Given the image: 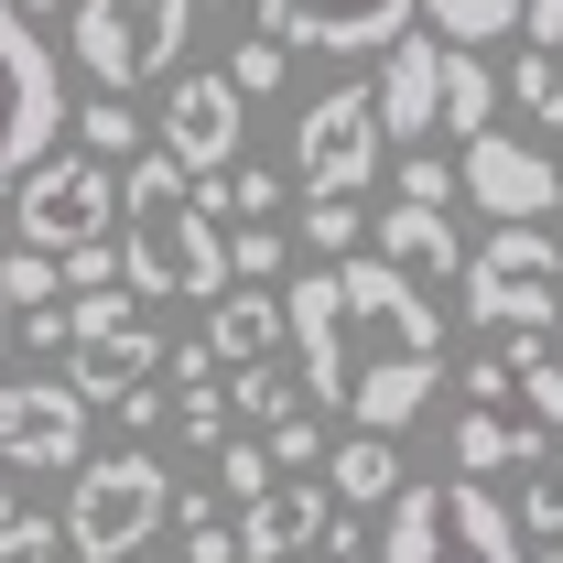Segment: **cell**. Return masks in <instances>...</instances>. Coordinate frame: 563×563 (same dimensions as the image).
I'll list each match as a JSON object with an SVG mask.
<instances>
[{"label":"cell","mask_w":563,"mask_h":563,"mask_svg":"<svg viewBox=\"0 0 563 563\" xmlns=\"http://www.w3.org/2000/svg\"><path fill=\"white\" fill-rule=\"evenodd\" d=\"M217 185H185L163 152L120 174V282L141 303H217L228 292V228Z\"/></svg>","instance_id":"6da1fadb"},{"label":"cell","mask_w":563,"mask_h":563,"mask_svg":"<svg viewBox=\"0 0 563 563\" xmlns=\"http://www.w3.org/2000/svg\"><path fill=\"white\" fill-rule=\"evenodd\" d=\"M185 44H196V0H76L66 11V55L87 66L98 98H131L152 76H174Z\"/></svg>","instance_id":"7a4b0ae2"},{"label":"cell","mask_w":563,"mask_h":563,"mask_svg":"<svg viewBox=\"0 0 563 563\" xmlns=\"http://www.w3.org/2000/svg\"><path fill=\"white\" fill-rule=\"evenodd\" d=\"M163 520H174V477H163L141 444H109L98 466L66 477V520H55V531H66L76 563H131Z\"/></svg>","instance_id":"3957f363"},{"label":"cell","mask_w":563,"mask_h":563,"mask_svg":"<svg viewBox=\"0 0 563 563\" xmlns=\"http://www.w3.org/2000/svg\"><path fill=\"white\" fill-rule=\"evenodd\" d=\"M379 563H531V542H520V520H509L488 488L422 477V488L390 498V542H379Z\"/></svg>","instance_id":"277c9868"},{"label":"cell","mask_w":563,"mask_h":563,"mask_svg":"<svg viewBox=\"0 0 563 563\" xmlns=\"http://www.w3.org/2000/svg\"><path fill=\"white\" fill-rule=\"evenodd\" d=\"M466 314L488 336H542L563 325V239L553 228H488V250H466Z\"/></svg>","instance_id":"5b68a950"},{"label":"cell","mask_w":563,"mask_h":563,"mask_svg":"<svg viewBox=\"0 0 563 563\" xmlns=\"http://www.w3.org/2000/svg\"><path fill=\"white\" fill-rule=\"evenodd\" d=\"M336 272V347H347V379L357 368H379V357H444V314L422 303V282H401L390 261H325Z\"/></svg>","instance_id":"8992f818"},{"label":"cell","mask_w":563,"mask_h":563,"mask_svg":"<svg viewBox=\"0 0 563 563\" xmlns=\"http://www.w3.org/2000/svg\"><path fill=\"white\" fill-rule=\"evenodd\" d=\"M55 131H66V66L33 33V11L0 0V196L55 152Z\"/></svg>","instance_id":"52a82bcc"},{"label":"cell","mask_w":563,"mask_h":563,"mask_svg":"<svg viewBox=\"0 0 563 563\" xmlns=\"http://www.w3.org/2000/svg\"><path fill=\"white\" fill-rule=\"evenodd\" d=\"M109 228H120V174L87 163V152H44V163L11 185V239L44 250V261H66V250L109 239Z\"/></svg>","instance_id":"ba28073f"},{"label":"cell","mask_w":563,"mask_h":563,"mask_svg":"<svg viewBox=\"0 0 563 563\" xmlns=\"http://www.w3.org/2000/svg\"><path fill=\"white\" fill-rule=\"evenodd\" d=\"M379 109H368V87H325L314 109H303V131H292V185L314 196V207H357L368 196V174H379Z\"/></svg>","instance_id":"9c48e42d"},{"label":"cell","mask_w":563,"mask_h":563,"mask_svg":"<svg viewBox=\"0 0 563 563\" xmlns=\"http://www.w3.org/2000/svg\"><path fill=\"white\" fill-rule=\"evenodd\" d=\"M455 196H466L477 217H498V228H542V217L563 207V174L542 163V141L477 131L466 152H455Z\"/></svg>","instance_id":"30bf717a"},{"label":"cell","mask_w":563,"mask_h":563,"mask_svg":"<svg viewBox=\"0 0 563 563\" xmlns=\"http://www.w3.org/2000/svg\"><path fill=\"white\" fill-rule=\"evenodd\" d=\"M152 152L185 174V185H217L228 163H239V87L207 66H174V98H163V120H152Z\"/></svg>","instance_id":"8fae6325"},{"label":"cell","mask_w":563,"mask_h":563,"mask_svg":"<svg viewBox=\"0 0 563 563\" xmlns=\"http://www.w3.org/2000/svg\"><path fill=\"white\" fill-rule=\"evenodd\" d=\"M0 455H11V477H76L87 466V401L55 368L0 390Z\"/></svg>","instance_id":"7c38bea8"},{"label":"cell","mask_w":563,"mask_h":563,"mask_svg":"<svg viewBox=\"0 0 563 563\" xmlns=\"http://www.w3.org/2000/svg\"><path fill=\"white\" fill-rule=\"evenodd\" d=\"M542 455H553V433L520 412L509 368L477 357V368H466V412H455V477L477 488V477H498V466H542Z\"/></svg>","instance_id":"4fadbf2b"},{"label":"cell","mask_w":563,"mask_h":563,"mask_svg":"<svg viewBox=\"0 0 563 563\" xmlns=\"http://www.w3.org/2000/svg\"><path fill=\"white\" fill-rule=\"evenodd\" d=\"M412 33V0H261V44L282 55H390Z\"/></svg>","instance_id":"5bb4252c"},{"label":"cell","mask_w":563,"mask_h":563,"mask_svg":"<svg viewBox=\"0 0 563 563\" xmlns=\"http://www.w3.org/2000/svg\"><path fill=\"white\" fill-rule=\"evenodd\" d=\"M325 520H336V498L314 488V477H272L228 531H239V563H292V553L325 542Z\"/></svg>","instance_id":"9a60e30c"},{"label":"cell","mask_w":563,"mask_h":563,"mask_svg":"<svg viewBox=\"0 0 563 563\" xmlns=\"http://www.w3.org/2000/svg\"><path fill=\"white\" fill-rule=\"evenodd\" d=\"M55 379H66L76 401H98V412H109L120 390H141V379H163V336H152V314H131V325H109V336H76Z\"/></svg>","instance_id":"2e32d148"},{"label":"cell","mask_w":563,"mask_h":563,"mask_svg":"<svg viewBox=\"0 0 563 563\" xmlns=\"http://www.w3.org/2000/svg\"><path fill=\"white\" fill-rule=\"evenodd\" d=\"M196 347L217 357V379H228V368H272V357H282V292L228 282V292L207 303V336H196Z\"/></svg>","instance_id":"e0dca14e"},{"label":"cell","mask_w":563,"mask_h":563,"mask_svg":"<svg viewBox=\"0 0 563 563\" xmlns=\"http://www.w3.org/2000/svg\"><path fill=\"white\" fill-rule=\"evenodd\" d=\"M433 76H444V44H433V33H401V44L379 55V87H368L379 141H422L433 131Z\"/></svg>","instance_id":"ac0fdd59"},{"label":"cell","mask_w":563,"mask_h":563,"mask_svg":"<svg viewBox=\"0 0 563 563\" xmlns=\"http://www.w3.org/2000/svg\"><path fill=\"white\" fill-rule=\"evenodd\" d=\"M433 390H444V357H379V368H357V379H347L336 412H347L357 433H401Z\"/></svg>","instance_id":"d6986e66"},{"label":"cell","mask_w":563,"mask_h":563,"mask_svg":"<svg viewBox=\"0 0 563 563\" xmlns=\"http://www.w3.org/2000/svg\"><path fill=\"white\" fill-rule=\"evenodd\" d=\"M368 261H390L401 282H455L466 272V239H455V217H433V207H390Z\"/></svg>","instance_id":"ffe728a7"},{"label":"cell","mask_w":563,"mask_h":563,"mask_svg":"<svg viewBox=\"0 0 563 563\" xmlns=\"http://www.w3.org/2000/svg\"><path fill=\"white\" fill-rule=\"evenodd\" d=\"M433 131H455V141L498 131V76H488V55L444 44V76H433Z\"/></svg>","instance_id":"44dd1931"},{"label":"cell","mask_w":563,"mask_h":563,"mask_svg":"<svg viewBox=\"0 0 563 563\" xmlns=\"http://www.w3.org/2000/svg\"><path fill=\"white\" fill-rule=\"evenodd\" d=\"M325 498H347V509H379V498H401V444L390 433H347L336 455H325Z\"/></svg>","instance_id":"7402d4cb"},{"label":"cell","mask_w":563,"mask_h":563,"mask_svg":"<svg viewBox=\"0 0 563 563\" xmlns=\"http://www.w3.org/2000/svg\"><path fill=\"white\" fill-rule=\"evenodd\" d=\"M66 131H76V152H87V163H109V174H131L141 141H152L131 109H120V98H87V109H66Z\"/></svg>","instance_id":"603a6c76"},{"label":"cell","mask_w":563,"mask_h":563,"mask_svg":"<svg viewBox=\"0 0 563 563\" xmlns=\"http://www.w3.org/2000/svg\"><path fill=\"white\" fill-rule=\"evenodd\" d=\"M412 11H433V44H498V33H520V0H412Z\"/></svg>","instance_id":"cb8c5ba5"},{"label":"cell","mask_w":563,"mask_h":563,"mask_svg":"<svg viewBox=\"0 0 563 563\" xmlns=\"http://www.w3.org/2000/svg\"><path fill=\"white\" fill-rule=\"evenodd\" d=\"M228 401H239V412L272 433V422L303 412V379H282V357H272V368H228Z\"/></svg>","instance_id":"d4e9b609"},{"label":"cell","mask_w":563,"mask_h":563,"mask_svg":"<svg viewBox=\"0 0 563 563\" xmlns=\"http://www.w3.org/2000/svg\"><path fill=\"white\" fill-rule=\"evenodd\" d=\"M217 207L250 217V228H282V174L272 163H228V174H217Z\"/></svg>","instance_id":"484cf974"},{"label":"cell","mask_w":563,"mask_h":563,"mask_svg":"<svg viewBox=\"0 0 563 563\" xmlns=\"http://www.w3.org/2000/svg\"><path fill=\"white\" fill-rule=\"evenodd\" d=\"M0 303H11V314H33V303H66V272H55L44 250H11V261H0Z\"/></svg>","instance_id":"4316f807"},{"label":"cell","mask_w":563,"mask_h":563,"mask_svg":"<svg viewBox=\"0 0 563 563\" xmlns=\"http://www.w3.org/2000/svg\"><path fill=\"white\" fill-rule=\"evenodd\" d=\"M401 207H455V163H444V152H433V141H412V152H401Z\"/></svg>","instance_id":"83f0119b"},{"label":"cell","mask_w":563,"mask_h":563,"mask_svg":"<svg viewBox=\"0 0 563 563\" xmlns=\"http://www.w3.org/2000/svg\"><path fill=\"white\" fill-rule=\"evenodd\" d=\"M509 98H520L542 131H563V66L553 55H520V66H509Z\"/></svg>","instance_id":"f1b7e54d"},{"label":"cell","mask_w":563,"mask_h":563,"mask_svg":"<svg viewBox=\"0 0 563 563\" xmlns=\"http://www.w3.org/2000/svg\"><path fill=\"white\" fill-rule=\"evenodd\" d=\"M228 282H282V228H228Z\"/></svg>","instance_id":"f546056e"},{"label":"cell","mask_w":563,"mask_h":563,"mask_svg":"<svg viewBox=\"0 0 563 563\" xmlns=\"http://www.w3.org/2000/svg\"><path fill=\"white\" fill-rule=\"evenodd\" d=\"M509 390H520V412L542 422V433H563V357H531V368H509Z\"/></svg>","instance_id":"4dcf8cb0"},{"label":"cell","mask_w":563,"mask_h":563,"mask_svg":"<svg viewBox=\"0 0 563 563\" xmlns=\"http://www.w3.org/2000/svg\"><path fill=\"white\" fill-rule=\"evenodd\" d=\"M217 488H228V498H239V509H250V498L272 488V455H261L250 433H228V444H217Z\"/></svg>","instance_id":"1f68e13d"},{"label":"cell","mask_w":563,"mask_h":563,"mask_svg":"<svg viewBox=\"0 0 563 563\" xmlns=\"http://www.w3.org/2000/svg\"><path fill=\"white\" fill-rule=\"evenodd\" d=\"M55 553H66V531H55L44 509H11V520H0V563H55Z\"/></svg>","instance_id":"d6a6232c"},{"label":"cell","mask_w":563,"mask_h":563,"mask_svg":"<svg viewBox=\"0 0 563 563\" xmlns=\"http://www.w3.org/2000/svg\"><path fill=\"white\" fill-rule=\"evenodd\" d=\"M282 66H292V55H282V44H261V33H250V44L228 55V87H239V109H250V98H272V87H282Z\"/></svg>","instance_id":"836d02e7"},{"label":"cell","mask_w":563,"mask_h":563,"mask_svg":"<svg viewBox=\"0 0 563 563\" xmlns=\"http://www.w3.org/2000/svg\"><path fill=\"white\" fill-rule=\"evenodd\" d=\"M261 455H272L282 477H303V466H325V433H314V412H292V422H272V444H261Z\"/></svg>","instance_id":"e575fe53"},{"label":"cell","mask_w":563,"mask_h":563,"mask_svg":"<svg viewBox=\"0 0 563 563\" xmlns=\"http://www.w3.org/2000/svg\"><path fill=\"white\" fill-rule=\"evenodd\" d=\"M531 542H563V466H531V498H520Z\"/></svg>","instance_id":"d590c367"},{"label":"cell","mask_w":563,"mask_h":563,"mask_svg":"<svg viewBox=\"0 0 563 563\" xmlns=\"http://www.w3.org/2000/svg\"><path fill=\"white\" fill-rule=\"evenodd\" d=\"M55 272H66V292H109V282H120V250H109V239H87V250H66Z\"/></svg>","instance_id":"8d00e7d4"},{"label":"cell","mask_w":563,"mask_h":563,"mask_svg":"<svg viewBox=\"0 0 563 563\" xmlns=\"http://www.w3.org/2000/svg\"><path fill=\"white\" fill-rule=\"evenodd\" d=\"M174 422H185V444H228V390H185Z\"/></svg>","instance_id":"74e56055"},{"label":"cell","mask_w":563,"mask_h":563,"mask_svg":"<svg viewBox=\"0 0 563 563\" xmlns=\"http://www.w3.org/2000/svg\"><path fill=\"white\" fill-rule=\"evenodd\" d=\"M303 239H314L325 261H347V250H357V207H314V217H303Z\"/></svg>","instance_id":"f35d334b"},{"label":"cell","mask_w":563,"mask_h":563,"mask_svg":"<svg viewBox=\"0 0 563 563\" xmlns=\"http://www.w3.org/2000/svg\"><path fill=\"white\" fill-rule=\"evenodd\" d=\"M11 336H22V347H44V357H66V303H33V314H11Z\"/></svg>","instance_id":"ab89813d"},{"label":"cell","mask_w":563,"mask_h":563,"mask_svg":"<svg viewBox=\"0 0 563 563\" xmlns=\"http://www.w3.org/2000/svg\"><path fill=\"white\" fill-rule=\"evenodd\" d=\"M520 22H531V55L563 66V0H520Z\"/></svg>","instance_id":"60d3db41"},{"label":"cell","mask_w":563,"mask_h":563,"mask_svg":"<svg viewBox=\"0 0 563 563\" xmlns=\"http://www.w3.org/2000/svg\"><path fill=\"white\" fill-rule=\"evenodd\" d=\"M109 422H120V433H152V422H163V390H152V379H141V390H120V401H109Z\"/></svg>","instance_id":"b9f144b4"},{"label":"cell","mask_w":563,"mask_h":563,"mask_svg":"<svg viewBox=\"0 0 563 563\" xmlns=\"http://www.w3.org/2000/svg\"><path fill=\"white\" fill-rule=\"evenodd\" d=\"M185 563H239V531H228V520H196V531H185Z\"/></svg>","instance_id":"7bdbcfd3"},{"label":"cell","mask_w":563,"mask_h":563,"mask_svg":"<svg viewBox=\"0 0 563 563\" xmlns=\"http://www.w3.org/2000/svg\"><path fill=\"white\" fill-rule=\"evenodd\" d=\"M314 553H325V563H368V553H357V520H325V542H314Z\"/></svg>","instance_id":"ee69618b"},{"label":"cell","mask_w":563,"mask_h":563,"mask_svg":"<svg viewBox=\"0 0 563 563\" xmlns=\"http://www.w3.org/2000/svg\"><path fill=\"white\" fill-rule=\"evenodd\" d=\"M11 509H22V477H11V455H0V520H11Z\"/></svg>","instance_id":"f6af8a7d"},{"label":"cell","mask_w":563,"mask_h":563,"mask_svg":"<svg viewBox=\"0 0 563 563\" xmlns=\"http://www.w3.org/2000/svg\"><path fill=\"white\" fill-rule=\"evenodd\" d=\"M11 11H76V0H11Z\"/></svg>","instance_id":"bcb514c9"},{"label":"cell","mask_w":563,"mask_h":563,"mask_svg":"<svg viewBox=\"0 0 563 563\" xmlns=\"http://www.w3.org/2000/svg\"><path fill=\"white\" fill-rule=\"evenodd\" d=\"M0 347H11V303H0Z\"/></svg>","instance_id":"7dc6e473"},{"label":"cell","mask_w":563,"mask_h":563,"mask_svg":"<svg viewBox=\"0 0 563 563\" xmlns=\"http://www.w3.org/2000/svg\"><path fill=\"white\" fill-rule=\"evenodd\" d=\"M196 11H217V0H196Z\"/></svg>","instance_id":"c3c4849f"},{"label":"cell","mask_w":563,"mask_h":563,"mask_svg":"<svg viewBox=\"0 0 563 563\" xmlns=\"http://www.w3.org/2000/svg\"><path fill=\"white\" fill-rule=\"evenodd\" d=\"M553 336H563V325H553Z\"/></svg>","instance_id":"681fc988"}]
</instances>
